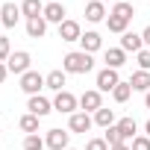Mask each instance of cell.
Segmentation results:
<instances>
[{"mask_svg": "<svg viewBox=\"0 0 150 150\" xmlns=\"http://www.w3.org/2000/svg\"><path fill=\"white\" fill-rule=\"evenodd\" d=\"M100 3H109V0H100Z\"/></svg>", "mask_w": 150, "mask_h": 150, "instance_id": "cell-38", "label": "cell"}, {"mask_svg": "<svg viewBox=\"0 0 150 150\" xmlns=\"http://www.w3.org/2000/svg\"><path fill=\"white\" fill-rule=\"evenodd\" d=\"M103 141H106L109 147H115V144H127V141L121 138V129H118V124H115V127H106V132H103Z\"/></svg>", "mask_w": 150, "mask_h": 150, "instance_id": "cell-27", "label": "cell"}, {"mask_svg": "<svg viewBox=\"0 0 150 150\" xmlns=\"http://www.w3.org/2000/svg\"><path fill=\"white\" fill-rule=\"evenodd\" d=\"M80 44H83V50H86V53H94V50H100V47H103V38H100V33L88 30V33H83Z\"/></svg>", "mask_w": 150, "mask_h": 150, "instance_id": "cell-17", "label": "cell"}, {"mask_svg": "<svg viewBox=\"0 0 150 150\" xmlns=\"http://www.w3.org/2000/svg\"><path fill=\"white\" fill-rule=\"evenodd\" d=\"M65 83H68V74L65 71H50L47 77H44V88H50V91H65Z\"/></svg>", "mask_w": 150, "mask_h": 150, "instance_id": "cell-15", "label": "cell"}, {"mask_svg": "<svg viewBox=\"0 0 150 150\" xmlns=\"http://www.w3.org/2000/svg\"><path fill=\"white\" fill-rule=\"evenodd\" d=\"M6 77H9V68H6V62H0V83H3Z\"/></svg>", "mask_w": 150, "mask_h": 150, "instance_id": "cell-34", "label": "cell"}, {"mask_svg": "<svg viewBox=\"0 0 150 150\" xmlns=\"http://www.w3.org/2000/svg\"><path fill=\"white\" fill-rule=\"evenodd\" d=\"M129 86H132V91H150V71H135L132 77H129Z\"/></svg>", "mask_w": 150, "mask_h": 150, "instance_id": "cell-18", "label": "cell"}, {"mask_svg": "<svg viewBox=\"0 0 150 150\" xmlns=\"http://www.w3.org/2000/svg\"><path fill=\"white\" fill-rule=\"evenodd\" d=\"M97 109H103V94H100L97 88H88V91H83V94H80V112H88V115H94Z\"/></svg>", "mask_w": 150, "mask_h": 150, "instance_id": "cell-4", "label": "cell"}, {"mask_svg": "<svg viewBox=\"0 0 150 150\" xmlns=\"http://www.w3.org/2000/svg\"><path fill=\"white\" fill-rule=\"evenodd\" d=\"M38 121H41V118H35V115H30V112H27V115H21L18 127H21L27 135H35V132H38Z\"/></svg>", "mask_w": 150, "mask_h": 150, "instance_id": "cell-25", "label": "cell"}, {"mask_svg": "<svg viewBox=\"0 0 150 150\" xmlns=\"http://www.w3.org/2000/svg\"><path fill=\"white\" fill-rule=\"evenodd\" d=\"M59 38H62V41H80V38H83L80 24H77V21H71V18L62 21V24H59Z\"/></svg>", "mask_w": 150, "mask_h": 150, "instance_id": "cell-12", "label": "cell"}, {"mask_svg": "<svg viewBox=\"0 0 150 150\" xmlns=\"http://www.w3.org/2000/svg\"><path fill=\"white\" fill-rule=\"evenodd\" d=\"M91 118H94V124H97V127H103V129L118 124V118H115V109H106V106H103V109H97Z\"/></svg>", "mask_w": 150, "mask_h": 150, "instance_id": "cell-20", "label": "cell"}, {"mask_svg": "<svg viewBox=\"0 0 150 150\" xmlns=\"http://www.w3.org/2000/svg\"><path fill=\"white\" fill-rule=\"evenodd\" d=\"M0 27H3V24H0Z\"/></svg>", "mask_w": 150, "mask_h": 150, "instance_id": "cell-40", "label": "cell"}, {"mask_svg": "<svg viewBox=\"0 0 150 150\" xmlns=\"http://www.w3.org/2000/svg\"><path fill=\"white\" fill-rule=\"evenodd\" d=\"M121 50L124 53H138V50H144V41H141V33H124L121 35Z\"/></svg>", "mask_w": 150, "mask_h": 150, "instance_id": "cell-13", "label": "cell"}, {"mask_svg": "<svg viewBox=\"0 0 150 150\" xmlns=\"http://www.w3.org/2000/svg\"><path fill=\"white\" fill-rule=\"evenodd\" d=\"M80 109V97H74L71 91H59L53 97V112H62V115H74Z\"/></svg>", "mask_w": 150, "mask_h": 150, "instance_id": "cell-2", "label": "cell"}, {"mask_svg": "<svg viewBox=\"0 0 150 150\" xmlns=\"http://www.w3.org/2000/svg\"><path fill=\"white\" fill-rule=\"evenodd\" d=\"M135 59H138V71H150V50H138Z\"/></svg>", "mask_w": 150, "mask_h": 150, "instance_id": "cell-30", "label": "cell"}, {"mask_svg": "<svg viewBox=\"0 0 150 150\" xmlns=\"http://www.w3.org/2000/svg\"><path fill=\"white\" fill-rule=\"evenodd\" d=\"M103 62H106V68L118 71V68H124V65H127V53H124L121 47H109V50L103 53Z\"/></svg>", "mask_w": 150, "mask_h": 150, "instance_id": "cell-14", "label": "cell"}, {"mask_svg": "<svg viewBox=\"0 0 150 150\" xmlns=\"http://www.w3.org/2000/svg\"><path fill=\"white\" fill-rule=\"evenodd\" d=\"M27 109H30V115L44 118V115H50V112H53V100H47V97L35 94V97H30V100H27Z\"/></svg>", "mask_w": 150, "mask_h": 150, "instance_id": "cell-7", "label": "cell"}, {"mask_svg": "<svg viewBox=\"0 0 150 150\" xmlns=\"http://www.w3.org/2000/svg\"><path fill=\"white\" fill-rule=\"evenodd\" d=\"M9 56H12V44H9L6 35H0V62H6Z\"/></svg>", "mask_w": 150, "mask_h": 150, "instance_id": "cell-31", "label": "cell"}, {"mask_svg": "<svg viewBox=\"0 0 150 150\" xmlns=\"http://www.w3.org/2000/svg\"><path fill=\"white\" fill-rule=\"evenodd\" d=\"M144 106H147V109H150V91H147V94H144Z\"/></svg>", "mask_w": 150, "mask_h": 150, "instance_id": "cell-36", "label": "cell"}, {"mask_svg": "<svg viewBox=\"0 0 150 150\" xmlns=\"http://www.w3.org/2000/svg\"><path fill=\"white\" fill-rule=\"evenodd\" d=\"M118 129H121V138H124V141H132L135 132H138V127H135L132 118H121V121H118Z\"/></svg>", "mask_w": 150, "mask_h": 150, "instance_id": "cell-23", "label": "cell"}, {"mask_svg": "<svg viewBox=\"0 0 150 150\" xmlns=\"http://www.w3.org/2000/svg\"><path fill=\"white\" fill-rule=\"evenodd\" d=\"M86 150H109V144H106L103 138H88V144H86Z\"/></svg>", "mask_w": 150, "mask_h": 150, "instance_id": "cell-32", "label": "cell"}, {"mask_svg": "<svg viewBox=\"0 0 150 150\" xmlns=\"http://www.w3.org/2000/svg\"><path fill=\"white\" fill-rule=\"evenodd\" d=\"M44 141H47V147H50V150H68L71 132H68V129H47Z\"/></svg>", "mask_w": 150, "mask_h": 150, "instance_id": "cell-8", "label": "cell"}, {"mask_svg": "<svg viewBox=\"0 0 150 150\" xmlns=\"http://www.w3.org/2000/svg\"><path fill=\"white\" fill-rule=\"evenodd\" d=\"M44 147H47V141H44V138H41L38 132H35V135H27V138H24V150H44Z\"/></svg>", "mask_w": 150, "mask_h": 150, "instance_id": "cell-28", "label": "cell"}, {"mask_svg": "<svg viewBox=\"0 0 150 150\" xmlns=\"http://www.w3.org/2000/svg\"><path fill=\"white\" fill-rule=\"evenodd\" d=\"M129 147H132V150H150V135H135V138L129 141Z\"/></svg>", "mask_w": 150, "mask_h": 150, "instance_id": "cell-29", "label": "cell"}, {"mask_svg": "<svg viewBox=\"0 0 150 150\" xmlns=\"http://www.w3.org/2000/svg\"><path fill=\"white\" fill-rule=\"evenodd\" d=\"M91 68H94V56L86 53V50H71L62 59V71L65 74H88Z\"/></svg>", "mask_w": 150, "mask_h": 150, "instance_id": "cell-1", "label": "cell"}, {"mask_svg": "<svg viewBox=\"0 0 150 150\" xmlns=\"http://www.w3.org/2000/svg\"><path fill=\"white\" fill-rule=\"evenodd\" d=\"M44 33H47V21L44 18H30L27 21V35L30 38H41Z\"/></svg>", "mask_w": 150, "mask_h": 150, "instance_id": "cell-22", "label": "cell"}, {"mask_svg": "<svg viewBox=\"0 0 150 150\" xmlns=\"http://www.w3.org/2000/svg\"><path fill=\"white\" fill-rule=\"evenodd\" d=\"M109 15H118V18H124V21H132V18H135V6L127 3V0H118V3L112 6Z\"/></svg>", "mask_w": 150, "mask_h": 150, "instance_id": "cell-21", "label": "cell"}, {"mask_svg": "<svg viewBox=\"0 0 150 150\" xmlns=\"http://www.w3.org/2000/svg\"><path fill=\"white\" fill-rule=\"evenodd\" d=\"M141 41H144V47L150 50V27H144V33H141Z\"/></svg>", "mask_w": 150, "mask_h": 150, "instance_id": "cell-33", "label": "cell"}, {"mask_svg": "<svg viewBox=\"0 0 150 150\" xmlns=\"http://www.w3.org/2000/svg\"><path fill=\"white\" fill-rule=\"evenodd\" d=\"M68 150H74V147H68Z\"/></svg>", "mask_w": 150, "mask_h": 150, "instance_id": "cell-39", "label": "cell"}, {"mask_svg": "<svg viewBox=\"0 0 150 150\" xmlns=\"http://www.w3.org/2000/svg\"><path fill=\"white\" fill-rule=\"evenodd\" d=\"M21 15L30 21V18H41L44 15V3L41 0H24L21 3Z\"/></svg>", "mask_w": 150, "mask_h": 150, "instance_id": "cell-19", "label": "cell"}, {"mask_svg": "<svg viewBox=\"0 0 150 150\" xmlns=\"http://www.w3.org/2000/svg\"><path fill=\"white\" fill-rule=\"evenodd\" d=\"M91 127H94V118H91L88 112H74L71 121H68V129H71V132H80V135H86Z\"/></svg>", "mask_w": 150, "mask_h": 150, "instance_id": "cell-6", "label": "cell"}, {"mask_svg": "<svg viewBox=\"0 0 150 150\" xmlns=\"http://www.w3.org/2000/svg\"><path fill=\"white\" fill-rule=\"evenodd\" d=\"M106 27H109V33H127V27H129V21H124V18H118V15H109L106 18Z\"/></svg>", "mask_w": 150, "mask_h": 150, "instance_id": "cell-26", "label": "cell"}, {"mask_svg": "<svg viewBox=\"0 0 150 150\" xmlns=\"http://www.w3.org/2000/svg\"><path fill=\"white\" fill-rule=\"evenodd\" d=\"M65 15H68V12H65V6L59 3V0H53V3H44V15H41V18H44L47 24H62V21H68Z\"/></svg>", "mask_w": 150, "mask_h": 150, "instance_id": "cell-11", "label": "cell"}, {"mask_svg": "<svg viewBox=\"0 0 150 150\" xmlns=\"http://www.w3.org/2000/svg\"><path fill=\"white\" fill-rule=\"evenodd\" d=\"M30 62H33V56H30L27 50H15V53L6 59V68H9V74H18V77H24V74L30 71Z\"/></svg>", "mask_w": 150, "mask_h": 150, "instance_id": "cell-3", "label": "cell"}, {"mask_svg": "<svg viewBox=\"0 0 150 150\" xmlns=\"http://www.w3.org/2000/svg\"><path fill=\"white\" fill-rule=\"evenodd\" d=\"M18 21H21V6H15V3H3L0 6V24L6 30H12Z\"/></svg>", "mask_w": 150, "mask_h": 150, "instance_id": "cell-10", "label": "cell"}, {"mask_svg": "<svg viewBox=\"0 0 150 150\" xmlns=\"http://www.w3.org/2000/svg\"><path fill=\"white\" fill-rule=\"evenodd\" d=\"M121 83V77H118V71H112V68H103L100 74H97V91L103 94V91H115V86Z\"/></svg>", "mask_w": 150, "mask_h": 150, "instance_id": "cell-9", "label": "cell"}, {"mask_svg": "<svg viewBox=\"0 0 150 150\" xmlns=\"http://www.w3.org/2000/svg\"><path fill=\"white\" fill-rule=\"evenodd\" d=\"M109 150H132L129 144H115V147H109Z\"/></svg>", "mask_w": 150, "mask_h": 150, "instance_id": "cell-35", "label": "cell"}, {"mask_svg": "<svg viewBox=\"0 0 150 150\" xmlns=\"http://www.w3.org/2000/svg\"><path fill=\"white\" fill-rule=\"evenodd\" d=\"M129 97H132V86L121 80V83L115 86V91H112V100H115V103H127Z\"/></svg>", "mask_w": 150, "mask_h": 150, "instance_id": "cell-24", "label": "cell"}, {"mask_svg": "<svg viewBox=\"0 0 150 150\" xmlns=\"http://www.w3.org/2000/svg\"><path fill=\"white\" fill-rule=\"evenodd\" d=\"M144 135H150V121H147V124H144Z\"/></svg>", "mask_w": 150, "mask_h": 150, "instance_id": "cell-37", "label": "cell"}, {"mask_svg": "<svg viewBox=\"0 0 150 150\" xmlns=\"http://www.w3.org/2000/svg\"><path fill=\"white\" fill-rule=\"evenodd\" d=\"M109 15H106V3H100V0H91V3L86 6V21H91V24H100V21H106Z\"/></svg>", "mask_w": 150, "mask_h": 150, "instance_id": "cell-16", "label": "cell"}, {"mask_svg": "<svg viewBox=\"0 0 150 150\" xmlns=\"http://www.w3.org/2000/svg\"><path fill=\"white\" fill-rule=\"evenodd\" d=\"M41 88H44V77H41L38 71H27L24 77H21V91H24V94L35 97V94H38Z\"/></svg>", "mask_w": 150, "mask_h": 150, "instance_id": "cell-5", "label": "cell"}]
</instances>
